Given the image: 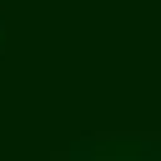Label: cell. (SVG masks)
I'll list each match as a JSON object with an SVG mask.
<instances>
[{
    "label": "cell",
    "instance_id": "obj_2",
    "mask_svg": "<svg viewBox=\"0 0 161 161\" xmlns=\"http://www.w3.org/2000/svg\"><path fill=\"white\" fill-rule=\"evenodd\" d=\"M0 50H5V15H0Z\"/></svg>",
    "mask_w": 161,
    "mask_h": 161
},
{
    "label": "cell",
    "instance_id": "obj_1",
    "mask_svg": "<svg viewBox=\"0 0 161 161\" xmlns=\"http://www.w3.org/2000/svg\"><path fill=\"white\" fill-rule=\"evenodd\" d=\"M50 161H161V136H86Z\"/></svg>",
    "mask_w": 161,
    "mask_h": 161
}]
</instances>
